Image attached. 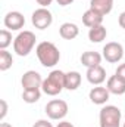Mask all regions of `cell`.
<instances>
[{"instance_id":"8992f818","label":"cell","mask_w":125,"mask_h":127,"mask_svg":"<svg viewBox=\"0 0 125 127\" xmlns=\"http://www.w3.org/2000/svg\"><path fill=\"white\" fill-rule=\"evenodd\" d=\"M31 22L35 28H38V30H46V28H49V27L52 25L53 16H52V13H50L49 9L40 7V9H37V10L32 12Z\"/></svg>"},{"instance_id":"484cf974","label":"cell","mask_w":125,"mask_h":127,"mask_svg":"<svg viewBox=\"0 0 125 127\" xmlns=\"http://www.w3.org/2000/svg\"><path fill=\"white\" fill-rule=\"evenodd\" d=\"M52 1L53 0H37V3L41 4V7H47L49 4H52Z\"/></svg>"},{"instance_id":"ac0fdd59","label":"cell","mask_w":125,"mask_h":127,"mask_svg":"<svg viewBox=\"0 0 125 127\" xmlns=\"http://www.w3.org/2000/svg\"><path fill=\"white\" fill-rule=\"evenodd\" d=\"M106 35H107V31H106V28L103 25L93 27L88 31V38H90L91 43H100V41H103L106 38Z\"/></svg>"},{"instance_id":"3957f363","label":"cell","mask_w":125,"mask_h":127,"mask_svg":"<svg viewBox=\"0 0 125 127\" xmlns=\"http://www.w3.org/2000/svg\"><path fill=\"white\" fill-rule=\"evenodd\" d=\"M35 34L32 31H21L13 40V50L18 56L30 55L32 47L35 46Z\"/></svg>"},{"instance_id":"83f0119b","label":"cell","mask_w":125,"mask_h":127,"mask_svg":"<svg viewBox=\"0 0 125 127\" xmlns=\"http://www.w3.org/2000/svg\"><path fill=\"white\" fill-rule=\"evenodd\" d=\"M56 127H74V124H72V123H69V121H61Z\"/></svg>"},{"instance_id":"cb8c5ba5","label":"cell","mask_w":125,"mask_h":127,"mask_svg":"<svg viewBox=\"0 0 125 127\" xmlns=\"http://www.w3.org/2000/svg\"><path fill=\"white\" fill-rule=\"evenodd\" d=\"M32 127H53V126H52V123L47 121V120H38V121L34 123Z\"/></svg>"},{"instance_id":"e0dca14e","label":"cell","mask_w":125,"mask_h":127,"mask_svg":"<svg viewBox=\"0 0 125 127\" xmlns=\"http://www.w3.org/2000/svg\"><path fill=\"white\" fill-rule=\"evenodd\" d=\"M112 7H113V0H91L90 1V9H94L103 16L110 13Z\"/></svg>"},{"instance_id":"f546056e","label":"cell","mask_w":125,"mask_h":127,"mask_svg":"<svg viewBox=\"0 0 125 127\" xmlns=\"http://www.w3.org/2000/svg\"><path fill=\"white\" fill-rule=\"evenodd\" d=\"M122 127H125V123H124V126H122Z\"/></svg>"},{"instance_id":"d4e9b609","label":"cell","mask_w":125,"mask_h":127,"mask_svg":"<svg viewBox=\"0 0 125 127\" xmlns=\"http://www.w3.org/2000/svg\"><path fill=\"white\" fill-rule=\"evenodd\" d=\"M118 22H119L121 28H124V30H125V12H122V13L119 15V18H118Z\"/></svg>"},{"instance_id":"5bb4252c","label":"cell","mask_w":125,"mask_h":127,"mask_svg":"<svg viewBox=\"0 0 125 127\" xmlns=\"http://www.w3.org/2000/svg\"><path fill=\"white\" fill-rule=\"evenodd\" d=\"M59 34L65 40H74L80 34V28H78V25H75L72 22H65L59 28Z\"/></svg>"},{"instance_id":"4fadbf2b","label":"cell","mask_w":125,"mask_h":127,"mask_svg":"<svg viewBox=\"0 0 125 127\" xmlns=\"http://www.w3.org/2000/svg\"><path fill=\"white\" fill-rule=\"evenodd\" d=\"M103 22V15L96 12L94 9H88L84 12L83 15V24L88 28H93V27H97V25H102Z\"/></svg>"},{"instance_id":"f1b7e54d","label":"cell","mask_w":125,"mask_h":127,"mask_svg":"<svg viewBox=\"0 0 125 127\" xmlns=\"http://www.w3.org/2000/svg\"><path fill=\"white\" fill-rule=\"evenodd\" d=\"M0 127H12V126H10L9 123H3V121H1V123H0Z\"/></svg>"},{"instance_id":"8fae6325","label":"cell","mask_w":125,"mask_h":127,"mask_svg":"<svg viewBox=\"0 0 125 127\" xmlns=\"http://www.w3.org/2000/svg\"><path fill=\"white\" fill-rule=\"evenodd\" d=\"M109 90L106 87H102V86H97V87H93L88 93V97L90 100L96 103V105H104L107 100H109Z\"/></svg>"},{"instance_id":"2e32d148","label":"cell","mask_w":125,"mask_h":127,"mask_svg":"<svg viewBox=\"0 0 125 127\" xmlns=\"http://www.w3.org/2000/svg\"><path fill=\"white\" fill-rule=\"evenodd\" d=\"M81 84V74L78 71H69L65 72V89L68 90H77Z\"/></svg>"},{"instance_id":"52a82bcc","label":"cell","mask_w":125,"mask_h":127,"mask_svg":"<svg viewBox=\"0 0 125 127\" xmlns=\"http://www.w3.org/2000/svg\"><path fill=\"white\" fill-rule=\"evenodd\" d=\"M124 56V47L121 43H116V41H110V43H106L104 47H103V58L110 64H116L119 62Z\"/></svg>"},{"instance_id":"277c9868","label":"cell","mask_w":125,"mask_h":127,"mask_svg":"<svg viewBox=\"0 0 125 127\" xmlns=\"http://www.w3.org/2000/svg\"><path fill=\"white\" fill-rule=\"evenodd\" d=\"M121 118H122V112L115 105L103 106L99 114L100 127H121Z\"/></svg>"},{"instance_id":"ffe728a7","label":"cell","mask_w":125,"mask_h":127,"mask_svg":"<svg viewBox=\"0 0 125 127\" xmlns=\"http://www.w3.org/2000/svg\"><path fill=\"white\" fill-rule=\"evenodd\" d=\"M41 92L40 89H32V90H24L22 92V99L27 103H35L37 100H40Z\"/></svg>"},{"instance_id":"5b68a950","label":"cell","mask_w":125,"mask_h":127,"mask_svg":"<svg viewBox=\"0 0 125 127\" xmlns=\"http://www.w3.org/2000/svg\"><path fill=\"white\" fill-rule=\"evenodd\" d=\"M46 114L50 120H62L68 114V103L62 99H53L46 105Z\"/></svg>"},{"instance_id":"6da1fadb","label":"cell","mask_w":125,"mask_h":127,"mask_svg":"<svg viewBox=\"0 0 125 127\" xmlns=\"http://www.w3.org/2000/svg\"><path fill=\"white\" fill-rule=\"evenodd\" d=\"M35 53H37V58H38L40 64L43 66H46V68L55 66L56 64L59 62V59H61L59 49L53 43H50V41H41L37 46Z\"/></svg>"},{"instance_id":"7c38bea8","label":"cell","mask_w":125,"mask_h":127,"mask_svg":"<svg viewBox=\"0 0 125 127\" xmlns=\"http://www.w3.org/2000/svg\"><path fill=\"white\" fill-rule=\"evenodd\" d=\"M106 89L109 90V93L112 95H124L125 93V80H122L121 77H118L116 74L107 78V84Z\"/></svg>"},{"instance_id":"7402d4cb","label":"cell","mask_w":125,"mask_h":127,"mask_svg":"<svg viewBox=\"0 0 125 127\" xmlns=\"http://www.w3.org/2000/svg\"><path fill=\"white\" fill-rule=\"evenodd\" d=\"M0 106H1V109H0V120L3 121L6 114H7V102L4 99H0Z\"/></svg>"},{"instance_id":"9a60e30c","label":"cell","mask_w":125,"mask_h":127,"mask_svg":"<svg viewBox=\"0 0 125 127\" xmlns=\"http://www.w3.org/2000/svg\"><path fill=\"white\" fill-rule=\"evenodd\" d=\"M102 62V55L99 52H94V50H88V52H84L81 55V64L87 68H91L96 65H100Z\"/></svg>"},{"instance_id":"603a6c76","label":"cell","mask_w":125,"mask_h":127,"mask_svg":"<svg viewBox=\"0 0 125 127\" xmlns=\"http://www.w3.org/2000/svg\"><path fill=\"white\" fill-rule=\"evenodd\" d=\"M115 74H116L118 77H121L122 80H125V64H121V65H119V66L116 68Z\"/></svg>"},{"instance_id":"7a4b0ae2","label":"cell","mask_w":125,"mask_h":127,"mask_svg":"<svg viewBox=\"0 0 125 127\" xmlns=\"http://www.w3.org/2000/svg\"><path fill=\"white\" fill-rule=\"evenodd\" d=\"M41 89L46 95L49 96H56L59 95L65 89V72L61 69H55L52 71L47 78L43 80V84H41Z\"/></svg>"},{"instance_id":"30bf717a","label":"cell","mask_w":125,"mask_h":127,"mask_svg":"<svg viewBox=\"0 0 125 127\" xmlns=\"http://www.w3.org/2000/svg\"><path fill=\"white\" fill-rule=\"evenodd\" d=\"M87 80L94 86H100L106 80V69L102 65H96L91 68H87Z\"/></svg>"},{"instance_id":"4316f807","label":"cell","mask_w":125,"mask_h":127,"mask_svg":"<svg viewBox=\"0 0 125 127\" xmlns=\"http://www.w3.org/2000/svg\"><path fill=\"white\" fill-rule=\"evenodd\" d=\"M56 1L59 6H69V4H72L74 0H56Z\"/></svg>"},{"instance_id":"ba28073f","label":"cell","mask_w":125,"mask_h":127,"mask_svg":"<svg viewBox=\"0 0 125 127\" xmlns=\"http://www.w3.org/2000/svg\"><path fill=\"white\" fill-rule=\"evenodd\" d=\"M3 24H4L6 28H9V30H12V31H18V30L24 28V25H25V18H24V15H22L21 12H16V10L7 12L6 16H4V19H3Z\"/></svg>"},{"instance_id":"d6986e66","label":"cell","mask_w":125,"mask_h":127,"mask_svg":"<svg viewBox=\"0 0 125 127\" xmlns=\"http://www.w3.org/2000/svg\"><path fill=\"white\" fill-rule=\"evenodd\" d=\"M13 64V58L12 55L4 49V50H0V71H7Z\"/></svg>"},{"instance_id":"44dd1931","label":"cell","mask_w":125,"mask_h":127,"mask_svg":"<svg viewBox=\"0 0 125 127\" xmlns=\"http://www.w3.org/2000/svg\"><path fill=\"white\" fill-rule=\"evenodd\" d=\"M10 43H12V32L9 30H1L0 31V50H4Z\"/></svg>"},{"instance_id":"9c48e42d","label":"cell","mask_w":125,"mask_h":127,"mask_svg":"<svg viewBox=\"0 0 125 127\" xmlns=\"http://www.w3.org/2000/svg\"><path fill=\"white\" fill-rule=\"evenodd\" d=\"M21 84L24 87V90H32V89H40L43 84V78L37 71H27L24 72L22 78H21Z\"/></svg>"}]
</instances>
